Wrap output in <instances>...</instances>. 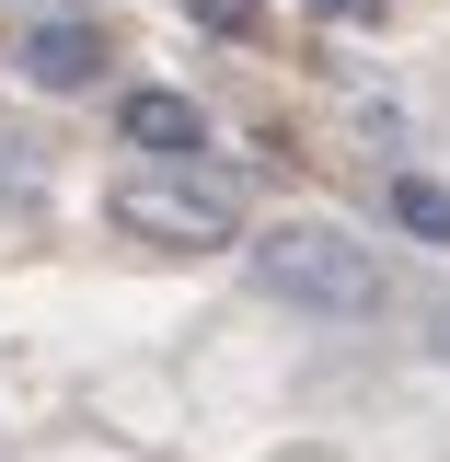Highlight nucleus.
Instances as JSON below:
<instances>
[{"label":"nucleus","mask_w":450,"mask_h":462,"mask_svg":"<svg viewBox=\"0 0 450 462\" xmlns=\"http://www.w3.org/2000/svg\"><path fill=\"white\" fill-rule=\"evenodd\" d=\"M254 289L289 300V312H312V324H358V312L393 300V278L370 266V243H346V231H324V220L254 231Z\"/></svg>","instance_id":"nucleus-1"},{"label":"nucleus","mask_w":450,"mask_h":462,"mask_svg":"<svg viewBox=\"0 0 450 462\" xmlns=\"http://www.w3.org/2000/svg\"><path fill=\"white\" fill-rule=\"evenodd\" d=\"M416 243H450V185H427V173H393V197H381Z\"/></svg>","instance_id":"nucleus-5"},{"label":"nucleus","mask_w":450,"mask_h":462,"mask_svg":"<svg viewBox=\"0 0 450 462\" xmlns=\"http://www.w3.org/2000/svg\"><path fill=\"white\" fill-rule=\"evenodd\" d=\"M23 185H47V139H12L0 127V197H23Z\"/></svg>","instance_id":"nucleus-6"},{"label":"nucleus","mask_w":450,"mask_h":462,"mask_svg":"<svg viewBox=\"0 0 450 462\" xmlns=\"http://www.w3.org/2000/svg\"><path fill=\"white\" fill-rule=\"evenodd\" d=\"M427 336H439V358H450V289H439V300H427Z\"/></svg>","instance_id":"nucleus-8"},{"label":"nucleus","mask_w":450,"mask_h":462,"mask_svg":"<svg viewBox=\"0 0 450 462\" xmlns=\"http://www.w3.org/2000/svg\"><path fill=\"white\" fill-rule=\"evenodd\" d=\"M105 208H115L127 243H162V254H220V243H243V208H231L220 185H197V173H139V185H115Z\"/></svg>","instance_id":"nucleus-2"},{"label":"nucleus","mask_w":450,"mask_h":462,"mask_svg":"<svg viewBox=\"0 0 450 462\" xmlns=\"http://www.w3.org/2000/svg\"><path fill=\"white\" fill-rule=\"evenodd\" d=\"M12 69L47 81V93H81V81L105 69V23H81V12H35V23H12Z\"/></svg>","instance_id":"nucleus-3"},{"label":"nucleus","mask_w":450,"mask_h":462,"mask_svg":"<svg viewBox=\"0 0 450 462\" xmlns=\"http://www.w3.org/2000/svg\"><path fill=\"white\" fill-rule=\"evenodd\" d=\"M185 12H197L208 35H254V23H266V0H185Z\"/></svg>","instance_id":"nucleus-7"},{"label":"nucleus","mask_w":450,"mask_h":462,"mask_svg":"<svg viewBox=\"0 0 450 462\" xmlns=\"http://www.w3.org/2000/svg\"><path fill=\"white\" fill-rule=\"evenodd\" d=\"M115 139H127V151H162V162H197V139H208V116L185 105L173 81H139V93L115 105Z\"/></svg>","instance_id":"nucleus-4"}]
</instances>
